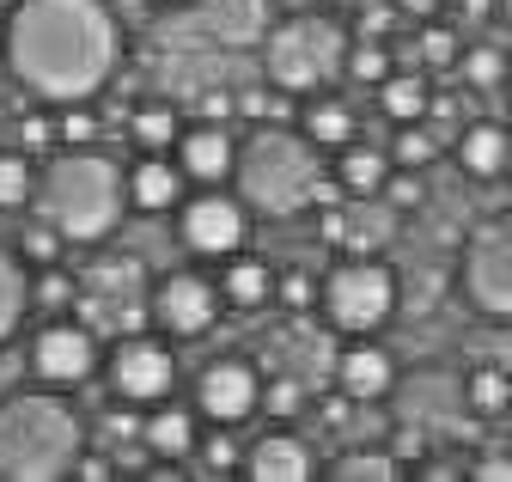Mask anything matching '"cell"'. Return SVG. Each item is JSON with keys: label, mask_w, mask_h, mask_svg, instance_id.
Instances as JSON below:
<instances>
[{"label": "cell", "mask_w": 512, "mask_h": 482, "mask_svg": "<svg viewBox=\"0 0 512 482\" xmlns=\"http://www.w3.org/2000/svg\"><path fill=\"white\" fill-rule=\"evenodd\" d=\"M61 147H98V110H92V98L61 104Z\"/></svg>", "instance_id": "34"}, {"label": "cell", "mask_w": 512, "mask_h": 482, "mask_svg": "<svg viewBox=\"0 0 512 482\" xmlns=\"http://www.w3.org/2000/svg\"><path fill=\"white\" fill-rule=\"evenodd\" d=\"M61 251H68V238H61V232H55L43 214H37L25 232H19V257H25L31 269H49V263H61Z\"/></svg>", "instance_id": "30"}, {"label": "cell", "mask_w": 512, "mask_h": 482, "mask_svg": "<svg viewBox=\"0 0 512 482\" xmlns=\"http://www.w3.org/2000/svg\"><path fill=\"white\" fill-rule=\"evenodd\" d=\"M378 110L391 116V123H427V110H433L427 74H391L378 86Z\"/></svg>", "instance_id": "24"}, {"label": "cell", "mask_w": 512, "mask_h": 482, "mask_svg": "<svg viewBox=\"0 0 512 482\" xmlns=\"http://www.w3.org/2000/svg\"><path fill=\"white\" fill-rule=\"evenodd\" d=\"M506 98H512V68H506Z\"/></svg>", "instance_id": "47"}, {"label": "cell", "mask_w": 512, "mask_h": 482, "mask_svg": "<svg viewBox=\"0 0 512 482\" xmlns=\"http://www.w3.org/2000/svg\"><path fill=\"white\" fill-rule=\"evenodd\" d=\"M336 184H342L348 196H378L384 184H391V159H384L378 147L348 141V147L336 153Z\"/></svg>", "instance_id": "22"}, {"label": "cell", "mask_w": 512, "mask_h": 482, "mask_svg": "<svg viewBox=\"0 0 512 482\" xmlns=\"http://www.w3.org/2000/svg\"><path fill=\"white\" fill-rule=\"evenodd\" d=\"M31 299H37L43 312H68V306H80V281H74V275H61V263H49V269H37Z\"/></svg>", "instance_id": "31"}, {"label": "cell", "mask_w": 512, "mask_h": 482, "mask_svg": "<svg viewBox=\"0 0 512 482\" xmlns=\"http://www.w3.org/2000/svg\"><path fill=\"white\" fill-rule=\"evenodd\" d=\"M86 452L80 415L49 391H19L0 403V482H55L74 476Z\"/></svg>", "instance_id": "4"}, {"label": "cell", "mask_w": 512, "mask_h": 482, "mask_svg": "<svg viewBox=\"0 0 512 482\" xmlns=\"http://www.w3.org/2000/svg\"><path fill=\"white\" fill-rule=\"evenodd\" d=\"M244 226H250V208H244V196H226V190H202V196H189L183 202V214H177V238L196 257H232L238 245H244Z\"/></svg>", "instance_id": "8"}, {"label": "cell", "mask_w": 512, "mask_h": 482, "mask_svg": "<svg viewBox=\"0 0 512 482\" xmlns=\"http://www.w3.org/2000/svg\"><path fill=\"white\" fill-rule=\"evenodd\" d=\"M506 55L494 49V43H470L464 55H458V74H464V86H476V92H488V86H506Z\"/></svg>", "instance_id": "29"}, {"label": "cell", "mask_w": 512, "mask_h": 482, "mask_svg": "<svg viewBox=\"0 0 512 482\" xmlns=\"http://www.w3.org/2000/svg\"><path fill=\"white\" fill-rule=\"evenodd\" d=\"M317 312L342 336H372L397 318V275L378 257H348L317 281Z\"/></svg>", "instance_id": "6"}, {"label": "cell", "mask_w": 512, "mask_h": 482, "mask_svg": "<svg viewBox=\"0 0 512 482\" xmlns=\"http://www.w3.org/2000/svg\"><path fill=\"white\" fill-rule=\"evenodd\" d=\"M68 245H104L128 214V171L98 147H55L31 202Z\"/></svg>", "instance_id": "3"}, {"label": "cell", "mask_w": 512, "mask_h": 482, "mask_svg": "<svg viewBox=\"0 0 512 482\" xmlns=\"http://www.w3.org/2000/svg\"><path fill=\"white\" fill-rule=\"evenodd\" d=\"M220 293H226V306L232 312H256V306H269L275 299V269L263 263V257H226V269H220Z\"/></svg>", "instance_id": "19"}, {"label": "cell", "mask_w": 512, "mask_h": 482, "mask_svg": "<svg viewBox=\"0 0 512 482\" xmlns=\"http://www.w3.org/2000/svg\"><path fill=\"white\" fill-rule=\"evenodd\" d=\"M494 7H500V13H506V25H512V0H494Z\"/></svg>", "instance_id": "45"}, {"label": "cell", "mask_w": 512, "mask_h": 482, "mask_svg": "<svg viewBox=\"0 0 512 482\" xmlns=\"http://www.w3.org/2000/svg\"><path fill=\"white\" fill-rule=\"evenodd\" d=\"M330 7H366V0H330Z\"/></svg>", "instance_id": "46"}, {"label": "cell", "mask_w": 512, "mask_h": 482, "mask_svg": "<svg viewBox=\"0 0 512 482\" xmlns=\"http://www.w3.org/2000/svg\"><path fill=\"white\" fill-rule=\"evenodd\" d=\"M110 470H116V464H110L104 452H92V446H86V452H80V464H74V476H80V482H104Z\"/></svg>", "instance_id": "41"}, {"label": "cell", "mask_w": 512, "mask_h": 482, "mask_svg": "<svg viewBox=\"0 0 512 482\" xmlns=\"http://www.w3.org/2000/svg\"><path fill=\"white\" fill-rule=\"evenodd\" d=\"M281 306H287V312L317 306V281H311V275H299V269H293V275H281Z\"/></svg>", "instance_id": "39"}, {"label": "cell", "mask_w": 512, "mask_h": 482, "mask_svg": "<svg viewBox=\"0 0 512 482\" xmlns=\"http://www.w3.org/2000/svg\"><path fill=\"white\" fill-rule=\"evenodd\" d=\"M433 135L421 129V123H397V141H391V159L403 165V171H421V165H433Z\"/></svg>", "instance_id": "33"}, {"label": "cell", "mask_w": 512, "mask_h": 482, "mask_svg": "<svg viewBox=\"0 0 512 482\" xmlns=\"http://www.w3.org/2000/svg\"><path fill=\"white\" fill-rule=\"evenodd\" d=\"M336 379H342V391L354 403H378V397L397 391V360H391V348H378V342H354L336 360Z\"/></svg>", "instance_id": "15"}, {"label": "cell", "mask_w": 512, "mask_h": 482, "mask_svg": "<svg viewBox=\"0 0 512 482\" xmlns=\"http://www.w3.org/2000/svg\"><path fill=\"white\" fill-rule=\"evenodd\" d=\"M458 165L476 184H494V177L512 171V135L500 123H464L458 129Z\"/></svg>", "instance_id": "16"}, {"label": "cell", "mask_w": 512, "mask_h": 482, "mask_svg": "<svg viewBox=\"0 0 512 482\" xmlns=\"http://www.w3.org/2000/svg\"><path fill=\"white\" fill-rule=\"evenodd\" d=\"M141 440H147V452L153 458H165V464H183V458H196V415H189L183 403H153V415L141 421Z\"/></svg>", "instance_id": "18"}, {"label": "cell", "mask_w": 512, "mask_h": 482, "mask_svg": "<svg viewBox=\"0 0 512 482\" xmlns=\"http://www.w3.org/2000/svg\"><path fill=\"white\" fill-rule=\"evenodd\" d=\"M421 446H427V434L415 428V421H409V428H397V434H391V452H397L403 464H415V458H421Z\"/></svg>", "instance_id": "40"}, {"label": "cell", "mask_w": 512, "mask_h": 482, "mask_svg": "<svg viewBox=\"0 0 512 482\" xmlns=\"http://www.w3.org/2000/svg\"><path fill=\"white\" fill-rule=\"evenodd\" d=\"M409 464L391 452V446H366V452H342V458H330V476L336 482H397Z\"/></svg>", "instance_id": "26"}, {"label": "cell", "mask_w": 512, "mask_h": 482, "mask_svg": "<svg viewBox=\"0 0 512 482\" xmlns=\"http://www.w3.org/2000/svg\"><path fill=\"white\" fill-rule=\"evenodd\" d=\"M397 13H403V19H433L439 0H397Z\"/></svg>", "instance_id": "44"}, {"label": "cell", "mask_w": 512, "mask_h": 482, "mask_svg": "<svg viewBox=\"0 0 512 482\" xmlns=\"http://www.w3.org/2000/svg\"><path fill=\"white\" fill-rule=\"evenodd\" d=\"M31 196H37V171L25 159V147L19 153H0V214L31 208Z\"/></svg>", "instance_id": "27"}, {"label": "cell", "mask_w": 512, "mask_h": 482, "mask_svg": "<svg viewBox=\"0 0 512 482\" xmlns=\"http://www.w3.org/2000/svg\"><path fill=\"white\" fill-rule=\"evenodd\" d=\"M177 385V360L165 342L153 336H122L116 354H110V391L128 403V409H141V403H165Z\"/></svg>", "instance_id": "10"}, {"label": "cell", "mask_w": 512, "mask_h": 482, "mask_svg": "<svg viewBox=\"0 0 512 482\" xmlns=\"http://www.w3.org/2000/svg\"><path fill=\"white\" fill-rule=\"evenodd\" d=\"M220 312H226V293H220V281H208V275H189V269H177V275H165L159 287H153V318H159V330L165 336H208L214 324H220Z\"/></svg>", "instance_id": "11"}, {"label": "cell", "mask_w": 512, "mask_h": 482, "mask_svg": "<svg viewBox=\"0 0 512 482\" xmlns=\"http://www.w3.org/2000/svg\"><path fill=\"white\" fill-rule=\"evenodd\" d=\"M177 165H183V177H196V184H220V177H232L238 171V141H232V129L226 123H196V129H183L177 135Z\"/></svg>", "instance_id": "13"}, {"label": "cell", "mask_w": 512, "mask_h": 482, "mask_svg": "<svg viewBox=\"0 0 512 482\" xmlns=\"http://www.w3.org/2000/svg\"><path fill=\"white\" fill-rule=\"evenodd\" d=\"M391 74H397V55L384 49V37H378V43H372V37H360V43L348 49V80H354V86H372V92H378Z\"/></svg>", "instance_id": "28"}, {"label": "cell", "mask_w": 512, "mask_h": 482, "mask_svg": "<svg viewBox=\"0 0 512 482\" xmlns=\"http://www.w3.org/2000/svg\"><path fill=\"white\" fill-rule=\"evenodd\" d=\"M391 208H415V196H421V184H415V171H403V177H391Z\"/></svg>", "instance_id": "43"}, {"label": "cell", "mask_w": 512, "mask_h": 482, "mask_svg": "<svg viewBox=\"0 0 512 482\" xmlns=\"http://www.w3.org/2000/svg\"><path fill=\"white\" fill-rule=\"evenodd\" d=\"M31 373L43 385H55V391L61 385H86L98 373V330L86 318H55V324H43L37 342H31Z\"/></svg>", "instance_id": "9"}, {"label": "cell", "mask_w": 512, "mask_h": 482, "mask_svg": "<svg viewBox=\"0 0 512 482\" xmlns=\"http://www.w3.org/2000/svg\"><path fill=\"white\" fill-rule=\"evenodd\" d=\"M7 62L43 104L98 98L122 68V25L110 0H19L7 19Z\"/></svg>", "instance_id": "1"}, {"label": "cell", "mask_w": 512, "mask_h": 482, "mask_svg": "<svg viewBox=\"0 0 512 482\" xmlns=\"http://www.w3.org/2000/svg\"><path fill=\"white\" fill-rule=\"evenodd\" d=\"M196 452H202V470H208V476H226V470H238V446H232L226 434H214V440H202Z\"/></svg>", "instance_id": "38"}, {"label": "cell", "mask_w": 512, "mask_h": 482, "mask_svg": "<svg viewBox=\"0 0 512 482\" xmlns=\"http://www.w3.org/2000/svg\"><path fill=\"white\" fill-rule=\"evenodd\" d=\"M458 287H464V299L482 318L512 324V214H494V220H482L464 238V251H458Z\"/></svg>", "instance_id": "7"}, {"label": "cell", "mask_w": 512, "mask_h": 482, "mask_svg": "<svg viewBox=\"0 0 512 482\" xmlns=\"http://www.w3.org/2000/svg\"><path fill=\"white\" fill-rule=\"evenodd\" d=\"M470 476H476V482H512V458H476Z\"/></svg>", "instance_id": "42"}, {"label": "cell", "mask_w": 512, "mask_h": 482, "mask_svg": "<svg viewBox=\"0 0 512 482\" xmlns=\"http://www.w3.org/2000/svg\"><path fill=\"white\" fill-rule=\"evenodd\" d=\"M196 409L214 421V428H238V421H250L256 409H263V379H256L250 360L220 354V360H208L202 379H196Z\"/></svg>", "instance_id": "12"}, {"label": "cell", "mask_w": 512, "mask_h": 482, "mask_svg": "<svg viewBox=\"0 0 512 482\" xmlns=\"http://www.w3.org/2000/svg\"><path fill=\"white\" fill-rule=\"evenodd\" d=\"M0 43H7V19H0Z\"/></svg>", "instance_id": "48"}, {"label": "cell", "mask_w": 512, "mask_h": 482, "mask_svg": "<svg viewBox=\"0 0 512 482\" xmlns=\"http://www.w3.org/2000/svg\"><path fill=\"white\" fill-rule=\"evenodd\" d=\"M31 306H37V299H31V263H25L19 251L0 245V342L25 324Z\"/></svg>", "instance_id": "21"}, {"label": "cell", "mask_w": 512, "mask_h": 482, "mask_svg": "<svg viewBox=\"0 0 512 482\" xmlns=\"http://www.w3.org/2000/svg\"><path fill=\"white\" fill-rule=\"evenodd\" d=\"M19 147H25V153H55V147H61V116L25 110V116H19Z\"/></svg>", "instance_id": "35"}, {"label": "cell", "mask_w": 512, "mask_h": 482, "mask_svg": "<svg viewBox=\"0 0 512 482\" xmlns=\"http://www.w3.org/2000/svg\"><path fill=\"white\" fill-rule=\"evenodd\" d=\"M464 409H470L476 421H500V415L512 409V373H506V367H476V373L464 379Z\"/></svg>", "instance_id": "25"}, {"label": "cell", "mask_w": 512, "mask_h": 482, "mask_svg": "<svg viewBox=\"0 0 512 482\" xmlns=\"http://www.w3.org/2000/svg\"><path fill=\"white\" fill-rule=\"evenodd\" d=\"M409 55L421 68H452L458 55H464V43H458V31H445V25H427L415 43H409Z\"/></svg>", "instance_id": "32"}, {"label": "cell", "mask_w": 512, "mask_h": 482, "mask_svg": "<svg viewBox=\"0 0 512 482\" xmlns=\"http://www.w3.org/2000/svg\"><path fill=\"white\" fill-rule=\"evenodd\" d=\"M263 409H269L275 421H299V415H305V385H299V379H269V385H263Z\"/></svg>", "instance_id": "37"}, {"label": "cell", "mask_w": 512, "mask_h": 482, "mask_svg": "<svg viewBox=\"0 0 512 482\" xmlns=\"http://www.w3.org/2000/svg\"><path fill=\"white\" fill-rule=\"evenodd\" d=\"M299 129H305V141H311L317 153H342L360 123H354V110H348L342 98H311V104L299 110Z\"/></svg>", "instance_id": "20"}, {"label": "cell", "mask_w": 512, "mask_h": 482, "mask_svg": "<svg viewBox=\"0 0 512 482\" xmlns=\"http://www.w3.org/2000/svg\"><path fill=\"white\" fill-rule=\"evenodd\" d=\"M348 25L336 13H293L263 37V80L287 98H317L336 74H348Z\"/></svg>", "instance_id": "5"}, {"label": "cell", "mask_w": 512, "mask_h": 482, "mask_svg": "<svg viewBox=\"0 0 512 482\" xmlns=\"http://www.w3.org/2000/svg\"><path fill=\"white\" fill-rule=\"evenodd\" d=\"M177 135H183V123H177V110H171V104L147 98V104L128 110V141H135L141 153H171Z\"/></svg>", "instance_id": "23"}, {"label": "cell", "mask_w": 512, "mask_h": 482, "mask_svg": "<svg viewBox=\"0 0 512 482\" xmlns=\"http://www.w3.org/2000/svg\"><path fill=\"white\" fill-rule=\"evenodd\" d=\"M177 196H183V165L177 159H165V153L135 159V171H128V208L165 214V208H177Z\"/></svg>", "instance_id": "17"}, {"label": "cell", "mask_w": 512, "mask_h": 482, "mask_svg": "<svg viewBox=\"0 0 512 482\" xmlns=\"http://www.w3.org/2000/svg\"><path fill=\"white\" fill-rule=\"evenodd\" d=\"M238 196L263 220H299L305 208H324L342 184H330L324 153L305 141V129L287 123H256L238 141Z\"/></svg>", "instance_id": "2"}, {"label": "cell", "mask_w": 512, "mask_h": 482, "mask_svg": "<svg viewBox=\"0 0 512 482\" xmlns=\"http://www.w3.org/2000/svg\"><path fill=\"white\" fill-rule=\"evenodd\" d=\"M238 116H250V123H287V92L281 86L238 92Z\"/></svg>", "instance_id": "36"}, {"label": "cell", "mask_w": 512, "mask_h": 482, "mask_svg": "<svg viewBox=\"0 0 512 482\" xmlns=\"http://www.w3.org/2000/svg\"><path fill=\"white\" fill-rule=\"evenodd\" d=\"M244 470H250L256 482H311V476H317V452H311L299 434L275 428V434H263V440L244 452Z\"/></svg>", "instance_id": "14"}]
</instances>
